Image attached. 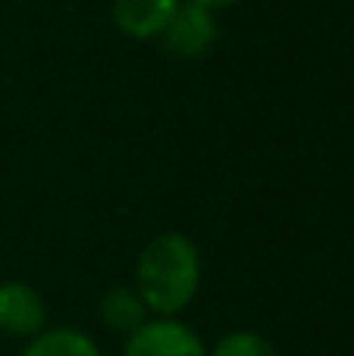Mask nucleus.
<instances>
[{
  "label": "nucleus",
  "mask_w": 354,
  "mask_h": 356,
  "mask_svg": "<svg viewBox=\"0 0 354 356\" xmlns=\"http://www.w3.org/2000/svg\"><path fill=\"white\" fill-rule=\"evenodd\" d=\"M201 288V250L188 234L163 232L135 263V291L154 319H179Z\"/></svg>",
  "instance_id": "obj_1"
},
{
  "label": "nucleus",
  "mask_w": 354,
  "mask_h": 356,
  "mask_svg": "<svg viewBox=\"0 0 354 356\" xmlns=\"http://www.w3.org/2000/svg\"><path fill=\"white\" fill-rule=\"evenodd\" d=\"M220 38L217 29V16L207 6H198L192 0H182L179 10L173 13V19L167 22V29L160 31V47L169 56L179 60H198V56L210 54L213 44Z\"/></svg>",
  "instance_id": "obj_2"
},
{
  "label": "nucleus",
  "mask_w": 354,
  "mask_h": 356,
  "mask_svg": "<svg viewBox=\"0 0 354 356\" xmlns=\"http://www.w3.org/2000/svg\"><path fill=\"white\" fill-rule=\"evenodd\" d=\"M123 356H210L204 338L179 319H148L125 338Z\"/></svg>",
  "instance_id": "obj_3"
},
{
  "label": "nucleus",
  "mask_w": 354,
  "mask_h": 356,
  "mask_svg": "<svg viewBox=\"0 0 354 356\" xmlns=\"http://www.w3.org/2000/svg\"><path fill=\"white\" fill-rule=\"evenodd\" d=\"M47 328L44 297L29 282H0V334L31 341Z\"/></svg>",
  "instance_id": "obj_4"
},
{
  "label": "nucleus",
  "mask_w": 354,
  "mask_h": 356,
  "mask_svg": "<svg viewBox=\"0 0 354 356\" xmlns=\"http://www.w3.org/2000/svg\"><path fill=\"white\" fill-rule=\"evenodd\" d=\"M179 3L182 0H113L110 19L119 35L132 41H154L167 29Z\"/></svg>",
  "instance_id": "obj_5"
},
{
  "label": "nucleus",
  "mask_w": 354,
  "mask_h": 356,
  "mask_svg": "<svg viewBox=\"0 0 354 356\" xmlns=\"http://www.w3.org/2000/svg\"><path fill=\"white\" fill-rule=\"evenodd\" d=\"M148 307L141 303L138 291L129 288V284H116L100 297V322L116 334H125V338L135 334L148 322Z\"/></svg>",
  "instance_id": "obj_6"
},
{
  "label": "nucleus",
  "mask_w": 354,
  "mask_h": 356,
  "mask_svg": "<svg viewBox=\"0 0 354 356\" xmlns=\"http://www.w3.org/2000/svg\"><path fill=\"white\" fill-rule=\"evenodd\" d=\"M22 356H100V347L91 334L69 325L44 328L25 344Z\"/></svg>",
  "instance_id": "obj_7"
},
{
  "label": "nucleus",
  "mask_w": 354,
  "mask_h": 356,
  "mask_svg": "<svg viewBox=\"0 0 354 356\" xmlns=\"http://www.w3.org/2000/svg\"><path fill=\"white\" fill-rule=\"evenodd\" d=\"M210 356H279V350L257 332H229L213 344Z\"/></svg>",
  "instance_id": "obj_8"
},
{
  "label": "nucleus",
  "mask_w": 354,
  "mask_h": 356,
  "mask_svg": "<svg viewBox=\"0 0 354 356\" xmlns=\"http://www.w3.org/2000/svg\"><path fill=\"white\" fill-rule=\"evenodd\" d=\"M192 3H198V6H207V10H226V6H236V3H242V0H192Z\"/></svg>",
  "instance_id": "obj_9"
}]
</instances>
